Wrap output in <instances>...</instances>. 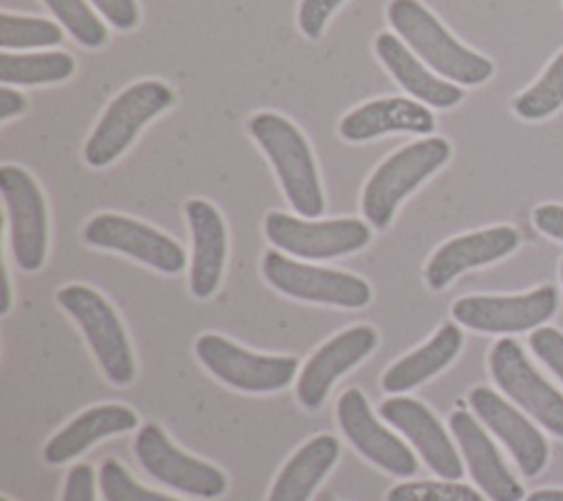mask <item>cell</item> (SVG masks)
Returning a JSON list of instances; mask_svg holds the SVG:
<instances>
[{
	"mask_svg": "<svg viewBox=\"0 0 563 501\" xmlns=\"http://www.w3.org/2000/svg\"><path fill=\"white\" fill-rule=\"evenodd\" d=\"M387 20L402 42L438 75L457 86H479L493 77V62L462 42L420 2L391 0Z\"/></svg>",
	"mask_w": 563,
	"mask_h": 501,
	"instance_id": "cell-1",
	"label": "cell"
},
{
	"mask_svg": "<svg viewBox=\"0 0 563 501\" xmlns=\"http://www.w3.org/2000/svg\"><path fill=\"white\" fill-rule=\"evenodd\" d=\"M253 141L268 156L290 207L312 220L323 213L325 200L312 149L301 130L277 112H257L246 123Z\"/></svg>",
	"mask_w": 563,
	"mask_h": 501,
	"instance_id": "cell-2",
	"label": "cell"
},
{
	"mask_svg": "<svg viewBox=\"0 0 563 501\" xmlns=\"http://www.w3.org/2000/svg\"><path fill=\"white\" fill-rule=\"evenodd\" d=\"M451 156V145L442 136L413 141L387 156L367 178L361 193V211L369 226L385 231L398 204L435 174Z\"/></svg>",
	"mask_w": 563,
	"mask_h": 501,
	"instance_id": "cell-3",
	"label": "cell"
},
{
	"mask_svg": "<svg viewBox=\"0 0 563 501\" xmlns=\"http://www.w3.org/2000/svg\"><path fill=\"white\" fill-rule=\"evenodd\" d=\"M174 103V90L158 79H143L121 90L103 110L84 145L90 167L114 163L136 138V134Z\"/></svg>",
	"mask_w": 563,
	"mask_h": 501,
	"instance_id": "cell-4",
	"label": "cell"
},
{
	"mask_svg": "<svg viewBox=\"0 0 563 501\" xmlns=\"http://www.w3.org/2000/svg\"><path fill=\"white\" fill-rule=\"evenodd\" d=\"M57 303L77 321L106 378L112 385H130L136 376L134 356L110 301L90 286L68 283L57 290Z\"/></svg>",
	"mask_w": 563,
	"mask_h": 501,
	"instance_id": "cell-5",
	"label": "cell"
},
{
	"mask_svg": "<svg viewBox=\"0 0 563 501\" xmlns=\"http://www.w3.org/2000/svg\"><path fill=\"white\" fill-rule=\"evenodd\" d=\"M262 272L275 290L299 301L352 310L365 308L372 301V288L363 277L345 270L303 264L282 255L279 250L264 253Z\"/></svg>",
	"mask_w": 563,
	"mask_h": 501,
	"instance_id": "cell-6",
	"label": "cell"
},
{
	"mask_svg": "<svg viewBox=\"0 0 563 501\" xmlns=\"http://www.w3.org/2000/svg\"><path fill=\"white\" fill-rule=\"evenodd\" d=\"M264 233L279 250L301 259H334L365 248L372 240L369 224L358 218L301 220L284 211L264 218Z\"/></svg>",
	"mask_w": 563,
	"mask_h": 501,
	"instance_id": "cell-7",
	"label": "cell"
},
{
	"mask_svg": "<svg viewBox=\"0 0 563 501\" xmlns=\"http://www.w3.org/2000/svg\"><path fill=\"white\" fill-rule=\"evenodd\" d=\"M194 352L220 382L249 393H271L288 387L299 367L295 356L255 354L211 332L196 338Z\"/></svg>",
	"mask_w": 563,
	"mask_h": 501,
	"instance_id": "cell-8",
	"label": "cell"
},
{
	"mask_svg": "<svg viewBox=\"0 0 563 501\" xmlns=\"http://www.w3.org/2000/svg\"><path fill=\"white\" fill-rule=\"evenodd\" d=\"M0 193L7 211L9 244L18 268L35 272L46 259L48 215L37 180L18 165H2Z\"/></svg>",
	"mask_w": 563,
	"mask_h": 501,
	"instance_id": "cell-9",
	"label": "cell"
},
{
	"mask_svg": "<svg viewBox=\"0 0 563 501\" xmlns=\"http://www.w3.org/2000/svg\"><path fill=\"white\" fill-rule=\"evenodd\" d=\"M134 455L150 477L183 494L218 499L227 492L229 481L222 470L180 450L154 422H147L136 431Z\"/></svg>",
	"mask_w": 563,
	"mask_h": 501,
	"instance_id": "cell-10",
	"label": "cell"
},
{
	"mask_svg": "<svg viewBox=\"0 0 563 501\" xmlns=\"http://www.w3.org/2000/svg\"><path fill=\"white\" fill-rule=\"evenodd\" d=\"M488 367L493 380L510 400L563 439V396L534 369L515 338H499L493 345Z\"/></svg>",
	"mask_w": 563,
	"mask_h": 501,
	"instance_id": "cell-11",
	"label": "cell"
},
{
	"mask_svg": "<svg viewBox=\"0 0 563 501\" xmlns=\"http://www.w3.org/2000/svg\"><path fill=\"white\" fill-rule=\"evenodd\" d=\"M81 237L95 248L123 253L165 275H176L187 264V255L176 240L121 213H97L84 226Z\"/></svg>",
	"mask_w": 563,
	"mask_h": 501,
	"instance_id": "cell-12",
	"label": "cell"
},
{
	"mask_svg": "<svg viewBox=\"0 0 563 501\" xmlns=\"http://www.w3.org/2000/svg\"><path fill=\"white\" fill-rule=\"evenodd\" d=\"M559 308L552 286H541L526 294H468L451 305L453 319L475 332L510 334L537 330Z\"/></svg>",
	"mask_w": 563,
	"mask_h": 501,
	"instance_id": "cell-13",
	"label": "cell"
},
{
	"mask_svg": "<svg viewBox=\"0 0 563 501\" xmlns=\"http://www.w3.org/2000/svg\"><path fill=\"white\" fill-rule=\"evenodd\" d=\"M336 420L347 442L372 464L396 475L411 477L418 470V459L411 448L383 426L369 409L361 389H347L336 402Z\"/></svg>",
	"mask_w": 563,
	"mask_h": 501,
	"instance_id": "cell-14",
	"label": "cell"
},
{
	"mask_svg": "<svg viewBox=\"0 0 563 501\" xmlns=\"http://www.w3.org/2000/svg\"><path fill=\"white\" fill-rule=\"evenodd\" d=\"M378 345V332L372 325H352L325 341L301 367L297 378V400L308 411L323 404L332 385L356 367Z\"/></svg>",
	"mask_w": 563,
	"mask_h": 501,
	"instance_id": "cell-15",
	"label": "cell"
},
{
	"mask_svg": "<svg viewBox=\"0 0 563 501\" xmlns=\"http://www.w3.org/2000/svg\"><path fill=\"white\" fill-rule=\"evenodd\" d=\"M378 413L413 444L422 461L438 477L457 481L464 475L462 459L449 433L427 404L407 396H394L380 402Z\"/></svg>",
	"mask_w": 563,
	"mask_h": 501,
	"instance_id": "cell-16",
	"label": "cell"
},
{
	"mask_svg": "<svg viewBox=\"0 0 563 501\" xmlns=\"http://www.w3.org/2000/svg\"><path fill=\"white\" fill-rule=\"evenodd\" d=\"M468 404L477 417L504 442L526 477L539 475L548 464V442L537 426L510 402L488 387H473Z\"/></svg>",
	"mask_w": 563,
	"mask_h": 501,
	"instance_id": "cell-17",
	"label": "cell"
},
{
	"mask_svg": "<svg viewBox=\"0 0 563 501\" xmlns=\"http://www.w3.org/2000/svg\"><path fill=\"white\" fill-rule=\"evenodd\" d=\"M519 246V233L512 226H490L457 235L444 242L424 266V281L431 290L446 288L464 270L493 264Z\"/></svg>",
	"mask_w": 563,
	"mask_h": 501,
	"instance_id": "cell-18",
	"label": "cell"
},
{
	"mask_svg": "<svg viewBox=\"0 0 563 501\" xmlns=\"http://www.w3.org/2000/svg\"><path fill=\"white\" fill-rule=\"evenodd\" d=\"M185 218L191 233L189 290L196 299H209L224 272L227 226L220 211L202 198L187 200Z\"/></svg>",
	"mask_w": 563,
	"mask_h": 501,
	"instance_id": "cell-19",
	"label": "cell"
},
{
	"mask_svg": "<svg viewBox=\"0 0 563 501\" xmlns=\"http://www.w3.org/2000/svg\"><path fill=\"white\" fill-rule=\"evenodd\" d=\"M449 426L466 459L473 481L490 501H521L523 486L506 468L497 446L466 411H453Z\"/></svg>",
	"mask_w": 563,
	"mask_h": 501,
	"instance_id": "cell-20",
	"label": "cell"
},
{
	"mask_svg": "<svg viewBox=\"0 0 563 501\" xmlns=\"http://www.w3.org/2000/svg\"><path fill=\"white\" fill-rule=\"evenodd\" d=\"M435 130L433 112L407 97H380L350 110L339 121L341 138L350 143H363L389 132L431 134Z\"/></svg>",
	"mask_w": 563,
	"mask_h": 501,
	"instance_id": "cell-21",
	"label": "cell"
},
{
	"mask_svg": "<svg viewBox=\"0 0 563 501\" xmlns=\"http://www.w3.org/2000/svg\"><path fill=\"white\" fill-rule=\"evenodd\" d=\"M374 51L380 64L398 81V86L416 101L446 110L464 99V90L457 84L444 81L435 73H431L418 59V55L394 33H378L374 40Z\"/></svg>",
	"mask_w": 563,
	"mask_h": 501,
	"instance_id": "cell-22",
	"label": "cell"
},
{
	"mask_svg": "<svg viewBox=\"0 0 563 501\" xmlns=\"http://www.w3.org/2000/svg\"><path fill=\"white\" fill-rule=\"evenodd\" d=\"M139 417L123 404H97L81 411L64 428H59L44 446L42 457L48 466H59L81 455L95 442L136 428Z\"/></svg>",
	"mask_w": 563,
	"mask_h": 501,
	"instance_id": "cell-23",
	"label": "cell"
},
{
	"mask_svg": "<svg viewBox=\"0 0 563 501\" xmlns=\"http://www.w3.org/2000/svg\"><path fill=\"white\" fill-rule=\"evenodd\" d=\"M339 453L341 444L334 435L321 433L310 437L279 470L268 492V501H308L321 479L336 464Z\"/></svg>",
	"mask_w": 563,
	"mask_h": 501,
	"instance_id": "cell-24",
	"label": "cell"
},
{
	"mask_svg": "<svg viewBox=\"0 0 563 501\" xmlns=\"http://www.w3.org/2000/svg\"><path fill=\"white\" fill-rule=\"evenodd\" d=\"M462 330L455 323L440 325V330L424 345L396 360L383 374V389L387 393H405L433 378L457 356V352L462 349Z\"/></svg>",
	"mask_w": 563,
	"mask_h": 501,
	"instance_id": "cell-25",
	"label": "cell"
},
{
	"mask_svg": "<svg viewBox=\"0 0 563 501\" xmlns=\"http://www.w3.org/2000/svg\"><path fill=\"white\" fill-rule=\"evenodd\" d=\"M75 73V59L64 51L0 53V81L4 86H42L66 81Z\"/></svg>",
	"mask_w": 563,
	"mask_h": 501,
	"instance_id": "cell-26",
	"label": "cell"
},
{
	"mask_svg": "<svg viewBox=\"0 0 563 501\" xmlns=\"http://www.w3.org/2000/svg\"><path fill=\"white\" fill-rule=\"evenodd\" d=\"M563 105V51L548 64L543 75L512 101V110L526 121L550 116Z\"/></svg>",
	"mask_w": 563,
	"mask_h": 501,
	"instance_id": "cell-27",
	"label": "cell"
},
{
	"mask_svg": "<svg viewBox=\"0 0 563 501\" xmlns=\"http://www.w3.org/2000/svg\"><path fill=\"white\" fill-rule=\"evenodd\" d=\"M64 40L59 24L46 18L0 13V46L2 51H24V48H48Z\"/></svg>",
	"mask_w": 563,
	"mask_h": 501,
	"instance_id": "cell-28",
	"label": "cell"
},
{
	"mask_svg": "<svg viewBox=\"0 0 563 501\" xmlns=\"http://www.w3.org/2000/svg\"><path fill=\"white\" fill-rule=\"evenodd\" d=\"M62 26L86 48H101L108 42L106 24L90 9L88 0H42Z\"/></svg>",
	"mask_w": 563,
	"mask_h": 501,
	"instance_id": "cell-29",
	"label": "cell"
},
{
	"mask_svg": "<svg viewBox=\"0 0 563 501\" xmlns=\"http://www.w3.org/2000/svg\"><path fill=\"white\" fill-rule=\"evenodd\" d=\"M99 490L103 501H178L169 494L141 486L114 457H106L99 466Z\"/></svg>",
	"mask_w": 563,
	"mask_h": 501,
	"instance_id": "cell-30",
	"label": "cell"
},
{
	"mask_svg": "<svg viewBox=\"0 0 563 501\" xmlns=\"http://www.w3.org/2000/svg\"><path fill=\"white\" fill-rule=\"evenodd\" d=\"M387 501H486L475 488L457 481H402L387 492Z\"/></svg>",
	"mask_w": 563,
	"mask_h": 501,
	"instance_id": "cell-31",
	"label": "cell"
},
{
	"mask_svg": "<svg viewBox=\"0 0 563 501\" xmlns=\"http://www.w3.org/2000/svg\"><path fill=\"white\" fill-rule=\"evenodd\" d=\"M528 343L534 356L563 382V332L554 327H537Z\"/></svg>",
	"mask_w": 563,
	"mask_h": 501,
	"instance_id": "cell-32",
	"label": "cell"
},
{
	"mask_svg": "<svg viewBox=\"0 0 563 501\" xmlns=\"http://www.w3.org/2000/svg\"><path fill=\"white\" fill-rule=\"evenodd\" d=\"M343 0H301L297 9V24L308 40H319L330 15Z\"/></svg>",
	"mask_w": 563,
	"mask_h": 501,
	"instance_id": "cell-33",
	"label": "cell"
},
{
	"mask_svg": "<svg viewBox=\"0 0 563 501\" xmlns=\"http://www.w3.org/2000/svg\"><path fill=\"white\" fill-rule=\"evenodd\" d=\"M90 4L119 31H130L139 24L136 0H90Z\"/></svg>",
	"mask_w": 563,
	"mask_h": 501,
	"instance_id": "cell-34",
	"label": "cell"
},
{
	"mask_svg": "<svg viewBox=\"0 0 563 501\" xmlns=\"http://www.w3.org/2000/svg\"><path fill=\"white\" fill-rule=\"evenodd\" d=\"M62 501H95V472L88 464H77L70 468Z\"/></svg>",
	"mask_w": 563,
	"mask_h": 501,
	"instance_id": "cell-35",
	"label": "cell"
},
{
	"mask_svg": "<svg viewBox=\"0 0 563 501\" xmlns=\"http://www.w3.org/2000/svg\"><path fill=\"white\" fill-rule=\"evenodd\" d=\"M532 222L541 233L563 242V204H541V207H537L534 213H532Z\"/></svg>",
	"mask_w": 563,
	"mask_h": 501,
	"instance_id": "cell-36",
	"label": "cell"
},
{
	"mask_svg": "<svg viewBox=\"0 0 563 501\" xmlns=\"http://www.w3.org/2000/svg\"><path fill=\"white\" fill-rule=\"evenodd\" d=\"M26 110V97L9 86L0 88V121H9Z\"/></svg>",
	"mask_w": 563,
	"mask_h": 501,
	"instance_id": "cell-37",
	"label": "cell"
},
{
	"mask_svg": "<svg viewBox=\"0 0 563 501\" xmlns=\"http://www.w3.org/2000/svg\"><path fill=\"white\" fill-rule=\"evenodd\" d=\"M526 501H563V490H552V488L534 490L526 497Z\"/></svg>",
	"mask_w": 563,
	"mask_h": 501,
	"instance_id": "cell-38",
	"label": "cell"
},
{
	"mask_svg": "<svg viewBox=\"0 0 563 501\" xmlns=\"http://www.w3.org/2000/svg\"><path fill=\"white\" fill-rule=\"evenodd\" d=\"M11 308V286H9V272L2 268V301H0V312H9Z\"/></svg>",
	"mask_w": 563,
	"mask_h": 501,
	"instance_id": "cell-39",
	"label": "cell"
},
{
	"mask_svg": "<svg viewBox=\"0 0 563 501\" xmlns=\"http://www.w3.org/2000/svg\"><path fill=\"white\" fill-rule=\"evenodd\" d=\"M561 281H563V264H561Z\"/></svg>",
	"mask_w": 563,
	"mask_h": 501,
	"instance_id": "cell-40",
	"label": "cell"
},
{
	"mask_svg": "<svg viewBox=\"0 0 563 501\" xmlns=\"http://www.w3.org/2000/svg\"><path fill=\"white\" fill-rule=\"evenodd\" d=\"M0 501H11V499H7V497H2V499H0Z\"/></svg>",
	"mask_w": 563,
	"mask_h": 501,
	"instance_id": "cell-41",
	"label": "cell"
}]
</instances>
